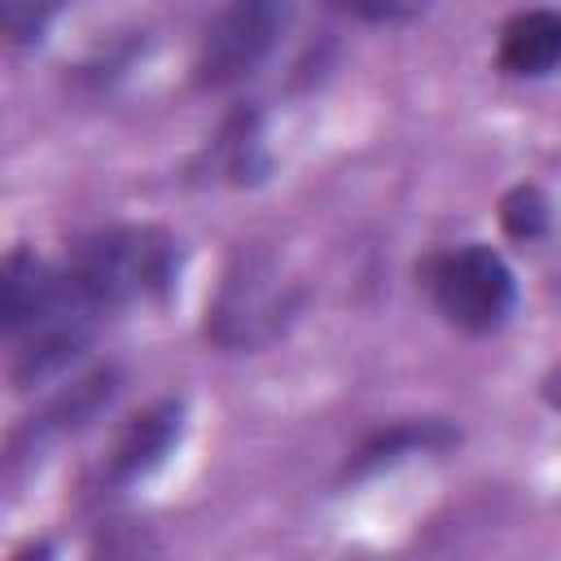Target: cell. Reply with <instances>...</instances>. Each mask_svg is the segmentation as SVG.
I'll use <instances>...</instances> for the list:
<instances>
[{
  "instance_id": "6da1fadb",
  "label": "cell",
  "mask_w": 561,
  "mask_h": 561,
  "mask_svg": "<svg viewBox=\"0 0 561 561\" xmlns=\"http://www.w3.org/2000/svg\"><path fill=\"white\" fill-rule=\"evenodd\" d=\"M66 272L96 311L162 298L175 285V241L158 228H101L75 241Z\"/></svg>"
},
{
  "instance_id": "7a4b0ae2",
  "label": "cell",
  "mask_w": 561,
  "mask_h": 561,
  "mask_svg": "<svg viewBox=\"0 0 561 561\" xmlns=\"http://www.w3.org/2000/svg\"><path fill=\"white\" fill-rule=\"evenodd\" d=\"M298 302L302 294L294 280H285L276 259L263 250H245L232 259L206 307V333L224 351H259L289 329Z\"/></svg>"
},
{
  "instance_id": "3957f363",
  "label": "cell",
  "mask_w": 561,
  "mask_h": 561,
  "mask_svg": "<svg viewBox=\"0 0 561 561\" xmlns=\"http://www.w3.org/2000/svg\"><path fill=\"white\" fill-rule=\"evenodd\" d=\"M425 285L438 311L465 333H491L517 302L508 263L491 245H460L425 267Z\"/></svg>"
},
{
  "instance_id": "277c9868",
  "label": "cell",
  "mask_w": 561,
  "mask_h": 561,
  "mask_svg": "<svg viewBox=\"0 0 561 561\" xmlns=\"http://www.w3.org/2000/svg\"><path fill=\"white\" fill-rule=\"evenodd\" d=\"M280 26H285L280 0H228L202 35L197 79L206 88H224L254 75L259 61L276 48Z\"/></svg>"
},
{
  "instance_id": "5b68a950",
  "label": "cell",
  "mask_w": 561,
  "mask_h": 561,
  "mask_svg": "<svg viewBox=\"0 0 561 561\" xmlns=\"http://www.w3.org/2000/svg\"><path fill=\"white\" fill-rule=\"evenodd\" d=\"M180 403H153V408H145V412H136L123 430H118V438H114V447H110V478L114 482H136V478H145V473H153L162 460H167V451L175 447V438H180Z\"/></svg>"
},
{
  "instance_id": "8992f818",
  "label": "cell",
  "mask_w": 561,
  "mask_h": 561,
  "mask_svg": "<svg viewBox=\"0 0 561 561\" xmlns=\"http://www.w3.org/2000/svg\"><path fill=\"white\" fill-rule=\"evenodd\" d=\"M66 285H70L66 272H53L48 263H39V259L26 254V250H13V254L4 259V280H0V289H4V307H0L4 333H9V337L22 333L35 316H44V311L66 294Z\"/></svg>"
},
{
  "instance_id": "52a82bcc",
  "label": "cell",
  "mask_w": 561,
  "mask_h": 561,
  "mask_svg": "<svg viewBox=\"0 0 561 561\" xmlns=\"http://www.w3.org/2000/svg\"><path fill=\"white\" fill-rule=\"evenodd\" d=\"M500 66L508 75H548L561 66V13L526 9L500 31Z\"/></svg>"
},
{
  "instance_id": "ba28073f",
  "label": "cell",
  "mask_w": 561,
  "mask_h": 561,
  "mask_svg": "<svg viewBox=\"0 0 561 561\" xmlns=\"http://www.w3.org/2000/svg\"><path fill=\"white\" fill-rule=\"evenodd\" d=\"M456 434L443 425V421H403V425H390L381 434H373L359 451H355V473H368V469H381L408 451H434V447H447Z\"/></svg>"
},
{
  "instance_id": "9c48e42d",
  "label": "cell",
  "mask_w": 561,
  "mask_h": 561,
  "mask_svg": "<svg viewBox=\"0 0 561 561\" xmlns=\"http://www.w3.org/2000/svg\"><path fill=\"white\" fill-rule=\"evenodd\" d=\"M219 153H224V167H228V175L237 180V184H245V180H263V171H267V153H263V140H259V118L250 114H237L228 127H224V136H219Z\"/></svg>"
},
{
  "instance_id": "30bf717a",
  "label": "cell",
  "mask_w": 561,
  "mask_h": 561,
  "mask_svg": "<svg viewBox=\"0 0 561 561\" xmlns=\"http://www.w3.org/2000/svg\"><path fill=\"white\" fill-rule=\"evenodd\" d=\"M548 219H552V206H548L543 188H535V184H517V188H508L504 202H500V224H504V232H508L513 241H535V237H543V232H548Z\"/></svg>"
},
{
  "instance_id": "8fae6325",
  "label": "cell",
  "mask_w": 561,
  "mask_h": 561,
  "mask_svg": "<svg viewBox=\"0 0 561 561\" xmlns=\"http://www.w3.org/2000/svg\"><path fill=\"white\" fill-rule=\"evenodd\" d=\"M61 0H0V26L9 44H39Z\"/></svg>"
},
{
  "instance_id": "7c38bea8",
  "label": "cell",
  "mask_w": 561,
  "mask_h": 561,
  "mask_svg": "<svg viewBox=\"0 0 561 561\" xmlns=\"http://www.w3.org/2000/svg\"><path fill=\"white\" fill-rule=\"evenodd\" d=\"M324 4H333L342 13H355L364 22H390V18H403L416 0H324Z\"/></svg>"
},
{
  "instance_id": "4fadbf2b",
  "label": "cell",
  "mask_w": 561,
  "mask_h": 561,
  "mask_svg": "<svg viewBox=\"0 0 561 561\" xmlns=\"http://www.w3.org/2000/svg\"><path fill=\"white\" fill-rule=\"evenodd\" d=\"M543 394H548V403H552V408H561V364L543 377Z\"/></svg>"
}]
</instances>
